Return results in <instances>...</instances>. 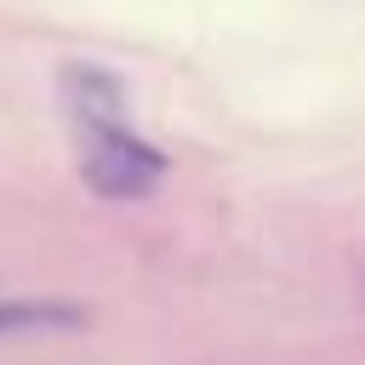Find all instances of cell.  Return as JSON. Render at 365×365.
Here are the masks:
<instances>
[{
  "label": "cell",
  "instance_id": "cell-1",
  "mask_svg": "<svg viewBox=\"0 0 365 365\" xmlns=\"http://www.w3.org/2000/svg\"><path fill=\"white\" fill-rule=\"evenodd\" d=\"M80 182L97 200H148L165 182V154L137 137L125 120H80L74 125Z\"/></svg>",
  "mask_w": 365,
  "mask_h": 365
},
{
  "label": "cell",
  "instance_id": "cell-2",
  "mask_svg": "<svg viewBox=\"0 0 365 365\" xmlns=\"http://www.w3.org/2000/svg\"><path fill=\"white\" fill-rule=\"evenodd\" d=\"M57 91H63V108L74 125L80 120H125V80L103 63H63Z\"/></svg>",
  "mask_w": 365,
  "mask_h": 365
},
{
  "label": "cell",
  "instance_id": "cell-3",
  "mask_svg": "<svg viewBox=\"0 0 365 365\" xmlns=\"http://www.w3.org/2000/svg\"><path fill=\"white\" fill-rule=\"evenodd\" d=\"M91 308L74 297H0V336H40V331H86Z\"/></svg>",
  "mask_w": 365,
  "mask_h": 365
}]
</instances>
